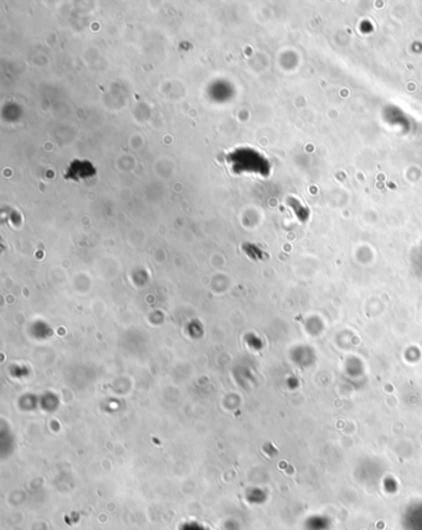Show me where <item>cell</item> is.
Instances as JSON below:
<instances>
[{
  "mask_svg": "<svg viewBox=\"0 0 422 530\" xmlns=\"http://www.w3.org/2000/svg\"><path fill=\"white\" fill-rule=\"evenodd\" d=\"M90 169L93 170L94 168L88 161H74L70 165V171L66 174V177L71 180H80V174H83L84 177H90L96 174V171H90Z\"/></svg>",
  "mask_w": 422,
  "mask_h": 530,
  "instance_id": "1",
  "label": "cell"
}]
</instances>
